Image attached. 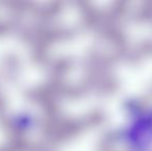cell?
I'll return each mask as SVG.
<instances>
[{
  "label": "cell",
  "mask_w": 152,
  "mask_h": 151,
  "mask_svg": "<svg viewBox=\"0 0 152 151\" xmlns=\"http://www.w3.org/2000/svg\"><path fill=\"white\" fill-rule=\"evenodd\" d=\"M121 138L130 151H152V108L132 115Z\"/></svg>",
  "instance_id": "cell-1"
}]
</instances>
